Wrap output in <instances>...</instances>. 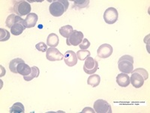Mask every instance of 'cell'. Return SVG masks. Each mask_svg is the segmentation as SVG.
Here are the masks:
<instances>
[{"mask_svg": "<svg viewBox=\"0 0 150 113\" xmlns=\"http://www.w3.org/2000/svg\"><path fill=\"white\" fill-rule=\"evenodd\" d=\"M119 13L115 8H108L104 13V20L108 24H113L117 21Z\"/></svg>", "mask_w": 150, "mask_h": 113, "instance_id": "cell-7", "label": "cell"}, {"mask_svg": "<svg viewBox=\"0 0 150 113\" xmlns=\"http://www.w3.org/2000/svg\"><path fill=\"white\" fill-rule=\"evenodd\" d=\"M90 45L91 44L89 40L87 39H83V41L79 45V46H80V48L81 50H87L89 48Z\"/></svg>", "mask_w": 150, "mask_h": 113, "instance_id": "cell-27", "label": "cell"}, {"mask_svg": "<svg viewBox=\"0 0 150 113\" xmlns=\"http://www.w3.org/2000/svg\"><path fill=\"white\" fill-rule=\"evenodd\" d=\"M118 67L122 73H131L134 69L133 56L130 55H123L118 60Z\"/></svg>", "mask_w": 150, "mask_h": 113, "instance_id": "cell-3", "label": "cell"}, {"mask_svg": "<svg viewBox=\"0 0 150 113\" xmlns=\"http://www.w3.org/2000/svg\"><path fill=\"white\" fill-rule=\"evenodd\" d=\"M113 49L112 47L109 44H103L99 46L97 51V54L98 57L102 59L108 58L112 55Z\"/></svg>", "mask_w": 150, "mask_h": 113, "instance_id": "cell-10", "label": "cell"}, {"mask_svg": "<svg viewBox=\"0 0 150 113\" xmlns=\"http://www.w3.org/2000/svg\"><path fill=\"white\" fill-rule=\"evenodd\" d=\"M38 17L37 14L35 13H30L26 16V19H25V25H26V28H33L37 24Z\"/></svg>", "mask_w": 150, "mask_h": 113, "instance_id": "cell-14", "label": "cell"}, {"mask_svg": "<svg viewBox=\"0 0 150 113\" xmlns=\"http://www.w3.org/2000/svg\"><path fill=\"white\" fill-rule=\"evenodd\" d=\"M35 48L38 51L41 52H45L47 51V44H45V42L41 41V42L38 43L37 45H35Z\"/></svg>", "mask_w": 150, "mask_h": 113, "instance_id": "cell-26", "label": "cell"}, {"mask_svg": "<svg viewBox=\"0 0 150 113\" xmlns=\"http://www.w3.org/2000/svg\"><path fill=\"white\" fill-rule=\"evenodd\" d=\"M40 75V70L37 67H32V72H31L29 75H26V76H23L24 80L26 81V82H29V81H32L33 79H35L38 78Z\"/></svg>", "mask_w": 150, "mask_h": 113, "instance_id": "cell-20", "label": "cell"}, {"mask_svg": "<svg viewBox=\"0 0 150 113\" xmlns=\"http://www.w3.org/2000/svg\"><path fill=\"white\" fill-rule=\"evenodd\" d=\"M21 63H25L23 60H22L21 58H15L14 60H12L9 63V69H10L11 72H13V73H17V67Z\"/></svg>", "mask_w": 150, "mask_h": 113, "instance_id": "cell-21", "label": "cell"}, {"mask_svg": "<svg viewBox=\"0 0 150 113\" xmlns=\"http://www.w3.org/2000/svg\"><path fill=\"white\" fill-rule=\"evenodd\" d=\"M64 61L68 67H74L77 64V54L73 51H67L64 54Z\"/></svg>", "mask_w": 150, "mask_h": 113, "instance_id": "cell-11", "label": "cell"}, {"mask_svg": "<svg viewBox=\"0 0 150 113\" xmlns=\"http://www.w3.org/2000/svg\"><path fill=\"white\" fill-rule=\"evenodd\" d=\"M11 113H24L25 112V108L23 103H15L10 108Z\"/></svg>", "mask_w": 150, "mask_h": 113, "instance_id": "cell-22", "label": "cell"}, {"mask_svg": "<svg viewBox=\"0 0 150 113\" xmlns=\"http://www.w3.org/2000/svg\"><path fill=\"white\" fill-rule=\"evenodd\" d=\"M21 19L22 18H21V17H20V16L12 14L7 17L6 21H5V24H6V26H7L8 27H9L11 29V27L15 23H17V21H21Z\"/></svg>", "mask_w": 150, "mask_h": 113, "instance_id": "cell-19", "label": "cell"}, {"mask_svg": "<svg viewBox=\"0 0 150 113\" xmlns=\"http://www.w3.org/2000/svg\"><path fill=\"white\" fill-rule=\"evenodd\" d=\"M59 39L58 36L55 33H50L47 36V45L50 46V48H56L59 45Z\"/></svg>", "mask_w": 150, "mask_h": 113, "instance_id": "cell-16", "label": "cell"}, {"mask_svg": "<svg viewBox=\"0 0 150 113\" xmlns=\"http://www.w3.org/2000/svg\"><path fill=\"white\" fill-rule=\"evenodd\" d=\"M101 82V77L99 75H91L88 79H87V84L92 86L93 87H96L99 85Z\"/></svg>", "mask_w": 150, "mask_h": 113, "instance_id": "cell-17", "label": "cell"}, {"mask_svg": "<svg viewBox=\"0 0 150 113\" xmlns=\"http://www.w3.org/2000/svg\"><path fill=\"white\" fill-rule=\"evenodd\" d=\"M76 54H77V59H79L80 60H86L89 56H91V53L89 51L81 49L80 51H78Z\"/></svg>", "mask_w": 150, "mask_h": 113, "instance_id": "cell-24", "label": "cell"}, {"mask_svg": "<svg viewBox=\"0 0 150 113\" xmlns=\"http://www.w3.org/2000/svg\"><path fill=\"white\" fill-rule=\"evenodd\" d=\"M26 28L25 20L22 18L21 21H17L11 27V33L14 36H19V35L22 34L23 32Z\"/></svg>", "mask_w": 150, "mask_h": 113, "instance_id": "cell-12", "label": "cell"}, {"mask_svg": "<svg viewBox=\"0 0 150 113\" xmlns=\"http://www.w3.org/2000/svg\"><path fill=\"white\" fill-rule=\"evenodd\" d=\"M116 83L120 87H128L130 84V78L129 75L125 73H120L116 76Z\"/></svg>", "mask_w": 150, "mask_h": 113, "instance_id": "cell-13", "label": "cell"}, {"mask_svg": "<svg viewBox=\"0 0 150 113\" xmlns=\"http://www.w3.org/2000/svg\"><path fill=\"white\" fill-rule=\"evenodd\" d=\"M69 2L68 0H57L53 1L49 7L50 13L53 17H60L68 10Z\"/></svg>", "mask_w": 150, "mask_h": 113, "instance_id": "cell-2", "label": "cell"}, {"mask_svg": "<svg viewBox=\"0 0 150 113\" xmlns=\"http://www.w3.org/2000/svg\"><path fill=\"white\" fill-rule=\"evenodd\" d=\"M46 52V57L50 61H60L64 59V55L56 48H48Z\"/></svg>", "mask_w": 150, "mask_h": 113, "instance_id": "cell-9", "label": "cell"}, {"mask_svg": "<svg viewBox=\"0 0 150 113\" xmlns=\"http://www.w3.org/2000/svg\"><path fill=\"white\" fill-rule=\"evenodd\" d=\"M17 73L20 74V75H23V76H26V75H29L32 72V67H30L25 63H21L17 66Z\"/></svg>", "mask_w": 150, "mask_h": 113, "instance_id": "cell-15", "label": "cell"}, {"mask_svg": "<svg viewBox=\"0 0 150 113\" xmlns=\"http://www.w3.org/2000/svg\"><path fill=\"white\" fill-rule=\"evenodd\" d=\"M73 27H72L71 25H65V26H62L59 29V33L62 36L66 38H69V36L71 35V33H73Z\"/></svg>", "mask_w": 150, "mask_h": 113, "instance_id": "cell-18", "label": "cell"}, {"mask_svg": "<svg viewBox=\"0 0 150 113\" xmlns=\"http://www.w3.org/2000/svg\"><path fill=\"white\" fill-rule=\"evenodd\" d=\"M149 78V73L145 69L137 68L132 71L130 78V82L135 88H140L144 84V82Z\"/></svg>", "mask_w": 150, "mask_h": 113, "instance_id": "cell-1", "label": "cell"}, {"mask_svg": "<svg viewBox=\"0 0 150 113\" xmlns=\"http://www.w3.org/2000/svg\"><path fill=\"white\" fill-rule=\"evenodd\" d=\"M83 39V33L82 32L77 30H74L71 35L69 36V38L67 39V45H68V46H71V45L77 46V45H79L80 43L82 42Z\"/></svg>", "mask_w": 150, "mask_h": 113, "instance_id": "cell-8", "label": "cell"}, {"mask_svg": "<svg viewBox=\"0 0 150 113\" xmlns=\"http://www.w3.org/2000/svg\"><path fill=\"white\" fill-rule=\"evenodd\" d=\"M31 10H32V8H31L30 4L26 1H23V0L15 2L14 8H13V11L20 17L25 16L26 14L28 15L30 14Z\"/></svg>", "mask_w": 150, "mask_h": 113, "instance_id": "cell-4", "label": "cell"}, {"mask_svg": "<svg viewBox=\"0 0 150 113\" xmlns=\"http://www.w3.org/2000/svg\"><path fill=\"white\" fill-rule=\"evenodd\" d=\"M98 69V63L96 59L92 56H89L86 60L83 65V70L88 75H93Z\"/></svg>", "mask_w": 150, "mask_h": 113, "instance_id": "cell-6", "label": "cell"}, {"mask_svg": "<svg viewBox=\"0 0 150 113\" xmlns=\"http://www.w3.org/2000/svg\"><path fill=\"white\" fill-rule=\"evenodd\" d=\"M10 39V33L5 29H0V41H5Z\"/></svg>", "mask_w": 150, "mask_h": 113, "instance_id": "cell-25", "label": "cell"}, {"mask_svg": "<svg viewBox=\"0 0 150 113\" xmlns=\"http://www.w3.org/2000/svg\"><path fill=\"white\" fill-rule=\"evenodd\" d=\"M94 110L97 113H112L111 106L104 99H97L93 105Z\"/></svg>", "mask_w": 150, "mask_h": 113, "instance_id": "cell-5", "label": "cell"}, {"mask_svg": "<svg viewBox=\"0 0 150 113\" xmlns=\"http://www.w3.org/2000/svg\"><path fill=\"white\" fill-rule=\"evenodd\" d=\"M89 0H76L74 2V5L78 9H82L84 8L89 7Z\"/></svg>", "mask_w": 150, "mask_h": 113, "instance_id": "cell-23", "label": "cell"}]
</instances>
